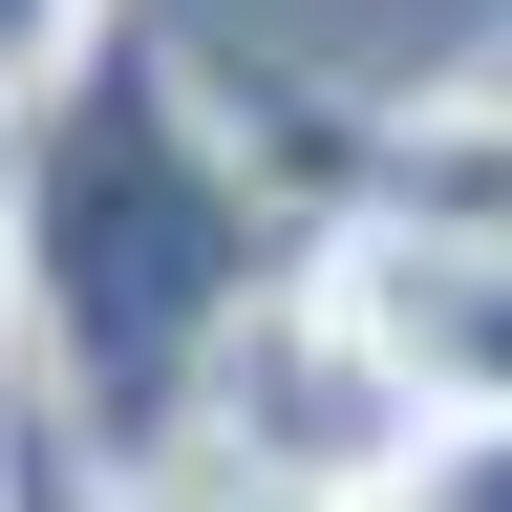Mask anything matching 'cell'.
Returning a JSON list of instances; mask_svg holds the SVG:
<instances>
[{"mask_svg": "<svg viewBox=\"0 0 512 512\" xmlns=\"http://www.w3.org/2000/svg\"><path fill=\"white\" fill-rule=\"evenodd\" d=\"M256 171L320 192L342 235H470V256H512V107H320V86H256Z\"/></svg>", "mask_w": 512, "mask_h": 512, "instance_id": "obj_3", "label": "cell"}, {"mask_svg": "<svg viewBox=\"0 0 512 512\" xmlns=\"http://www.w3.org/2000/svg\"><path fill=\"white\" fill-rule=\"evenodd\" d=\"M86 22H107V0H0V107H22V86H43V64H64V43H86Z\"/></svg>", "mask_w": 512, "mask_h": 512, "instance_id": "obj_5", "label": "cell"}, {"mask_svg": "<svg viewBox=\"0 0 512 512\" xmlns=\"http://www.w3.org/2000/svg\"><path fill=\"white\" fill-rule=\"evenodd\" d=\"M0 320H22V278H0Z\"/></svg>", "mask_w": 512, "mask_h": 512, "instance_id": "obj_6", "label": "cell"}, {"mask_svg": "<svg viewBox=\"0 0 512 512\" xmlns=\"http://www.w3.org/2000/svg\"><path fill=\"white\" fill-rule=\"evenodd\" d=\"M299 320L363 363L384 427H470V406H512V256H470V235H320Z\"/></svg>", "mask_w": 512, "mask_h": 512, "instance_id": "obj_2", "label": "cell"}, {"mask_svg": "<svg viewBox=\"0 0 512 512\" xmlns=\"http://www.w3.org/2000/svg\"><path fill=\"white\" fill-rule=\"evenodd\" d=\"M0 278H22L43 406L86 427V470H171V448L214 427V363L299 320L320 214L171 64L150 0H107L86 43L0 107Z\"/></svg>", "mask_w": 512, "mask_h": 512, "instance_id": "obj_1", "label": "cell"}, {"mask_svg": "<svg viewBox=\"0 0 512 512\" xmlns=\"http://www.w3.org/2000/svg\"><path fill=\"white\" fill-rule=\"evenodd\" d=\"M363 512H512V406H470V427H406Z\"/></svg>", "mask_w": 512, "mask_h": 512, "instance_id": "obj_4", "label": "cell"}]
</instances>
